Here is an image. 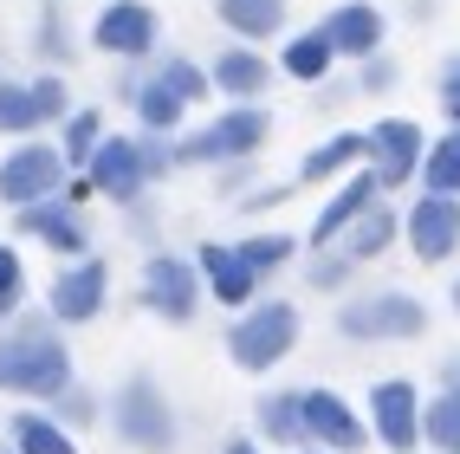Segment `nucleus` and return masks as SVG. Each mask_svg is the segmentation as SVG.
Returning <instances> with one entry per match:
<instances>
[{"label":"nucleus","instance_id":"obj_15","mask_svg":"<svg viewBox=\"0 0 460 454\" xmlns=\"http://www.w3.org/2000/svg\"><path fill=\"white\" fill-rule=\"evenodd\" d=\"M324 40H331V52H370L383 40V13L376 7H337L324 20Z\"/></svg>","mask_w":460,"mask_h":454},{"label":"nucleus","instance_id":"obj_19","mask_svg":"<svg viewBox=\"0 0 460 454\" xmlns=\"http://www.w3.org/2000/svg\"><path fill=\"white\" fill-rule=\"evenodd\" d=\"M279 13H286V0H221V20L234 26V33H247V40L272 33Z\"/></svg>","mask_w":460,"mask_h":454},{"label":"nucleus","instance_id":"obj_7","mask_svg":"<svg viewBox=\"0 0 460 454\" xmlns=\"http://www.w3.org/2000/svg\"><path fill=\"white\" fill-rule=\"evenodd\" d=\"M409 240H415V254L435 266L460 247V201L454 195H421L415 201V215H409Z\"/></svg>","mask_w":460,"mask_h":454},{"label":"nucleus","instance_id":"obj_10","mask_svg":"<svg viewBox=\"0 0 460 454\" xmlns=\"http://www.w3.org/2000/svg\"><path fill=\"white\" fill-rule=\"evenodd\" d=\"M149 169H156V149H137V143H124V137L104 143L98 156H91V175H98L104 195H137Z\"/></svg>","mask_w":460,"mask_h":454},{"label":"nucleus","instance_id":"obj_18","mask_svg":"<svg viewBox=\"0 0 460 454\" xmlns=\"http://www.w3.org/2000/svg\"><path fill=\"white\" fill-rule=\"evenodd\" d=\"M421 435L441 454H460V389H447V396H435L421 409Z\"/></svg>","mask_w":460,"mask_h":454},{"label":"nucleus","instance_id":"obj_5","mask_svg":"<svg viewBox=\"0 0 460 454\" xmlns=\"http://www.w3.org/2000/svg\"><path fill=\"white\" fill-rule=\"evenodd\" d=\"M58 175H66V163L52 156V149H20V156H7L0 163V195L7 201H20V208H40L52 189H58Z\"/></svg>","mask_w":460,"mask_h":454},{"label":"nucleus","instance_id":"obj_33","mask_svg":"<svg viewBox=\"0 0 460 454\" xmlns=\"http://www.w3.org/2000/svg\"><path fill=\"white\" fill-rule=\"evenodd\" d=\"M91 137H98V117H72V130H66V149H72V156H84V149H91Z\"/></svg>","mask_w":460,"mask_h":454},{"label":"nucleus","instance_id":"obj_8","mask_svg":"<svg viewBox=\"0 0 460 454\" xmlns=\"http://www.w3.org/2000/svg\"><path fill=\"white\" fill-rule=\"evenodd\" d=\"M363 149L376 156V182H389V189H395V182H409L415 163H421V130L409 124V117H383Z\"/></svg>","mask_w":460,"mask_h":454},{"label":"nucleus","instance_id":"obj_12","mask_svg":"<svg viewBox=\"0 0 460 454\" xmlns=\"http://www.w3.org/2000/svg\"><path fill=\"white\" fill-rule=\"evenodd\" d=\"M149 40H156V13L137 7V0H117V7L98 20V46L104 52H149Z\"/></svg>","mask_w":460,"mask_h":454},{"label":"nucleus","instance_id":"obj_36","mask_svg":"<svg viewBox=\"0 0 460 454\" xmlns=\"http://www.w3.org/2000/svg\"><path fill=\"white\" fill-rule=\"evenodd\" d=\"M447 383H454V389H460V357H454V363H447Z\"/></svg>","mask_w":460,"mask_h":454},{"label":"nucleus","instance_id":"obj_34","mask_svg":"<svg viewBox=\"0 0 460 454\" xmlns=\"http://www.w3.org/2000/svg\"><path fill=\"white\" fill-rule=\"evenodd\" d=\"M441 104H447V117L460 124V58H447V78H441Z\"/></svg>","mask_w":460,"mask_h":454},{"label":"nucleus","instance_id":"obj_27","mask_svg":"<svg viewBox=\"0 0 460 454\" xmlns=\"http://www.w3.org/2000/svg\"><path fill=\"white\" fill-rule=\"evenodd\" d=\"M389 234H395V221H389V215H363V221H357V234H350V260L383 254V247H389Z\"/></svg>","mask_w":460,"mask_h":454},{"label":"nucleus","instance_id":"obj_32","mask_svg":"<svg viewBox=\"0 0 460 454\" xmlns=\"http://www.w3.org/2000/svg\"><path fill=\"white\" fill-rule=\"evenodd\" d=\"M20 298V260H13V247H0V312H7Z\"/></svg>","mask_w":460,"mask_h":454},{"label":"nucleus","instance_id":"obj_16","mask_svg":"<svg viewBox=\"0 0 460 454\" xmlns=\"http://www.w3.org/2000/svg\"><path fill=\"white\" fill-rule=\"evenodd\" d=\"M201 272H208V286L227 298V306H240V298L253 292V272H247V260H240L234 247H201Z\"/></svg>","mask_w":460,"mask_h":454},{"label":"nucleus","instance_id":"obj_37","mask_svg":"<svg viewBox=\"0 0 460 454\" xmlns=\"http://www.w3.org/2000/svg\"><path fill=\"white\" fill-rule=\"evenodd\" d=\"M227 454H253V448H227Z\"/></svg>","mask_w":460,"mask_h":454},{"label":"nucleus","instance_id":"obj_2","mask_svg":"<svg viewBox=\"0 0 460 454\" xmlns=\"http://www.w3.org/2000/svg\"><path fill=\"white\" fill-rule=\"evenodd\" d=\"M337 331H344V338H421V331H428V312L415 306L409 292H376V298L344 306Z\"/></svg>","mask_w":460,"mask_h":454},{"label":"nucleus","instance_id":"obj_23","mask_svg":"<svg viewBox=\"0 0 460 454\" xmlns=\"http://www.w3.org/2000/svg\"><path fill=\"white\" fill-rule=\"evenodd\" d=\"M214 72H221V91H234V98H253V91L266 85V66H260L253 52H227Z\"/></svg>","mask_w":460,"mask_h":454},{"label":"nucleus","instance_id":"obj_21","mask_svg":"<svg viewBox=\"0 0 460 454\" xmlns=\"http://www.w3.org/2000/svg\"><path fill=\"white\" fill-rule=\"evenodd\" d=\"M13 441H20V454H72L66 429H52L46 415H20L13 422Z\"/></svg>","mask_w":460,"mask_h":454},{"label":"nucleus","instance_id":"obj_38","mask_svg":"<svg viewBox=\"0 0 460 454\" xmlns=\"http://www.w3.org/2000/svg\"><path fill=\"white\" fill-rule=\"evenodd\" d=\"M454 306H460V286H454Z\"/></svg>","mask_w":460,"mask_h":454},{"label":"nucleus","instance_id":"obj_4","mask_svg":"<svg viewBox=\"0 0 460 454\" xmlns=\"http://www.w3.org/2000/svg\"><path fill=\"white\" fill-rule=\"evenodd\" d=\"M370 415H376V435L395 448V454H409L421 441V403H415V383L402 377H389L370 389Z\"/></svg>","mask_w":460,"mask_h":454},{"label":"nucleus","instance_id":"obj_30","mask_svg":"<svg viewBox=\"0 0 460 454\" xmlns=\"http://www.w3.org/2000/svg\"><path fill=\"white\" fill-rule=\"evenodd\" d=\"M292 247H286V240L279 234H272V240H247V247H240V260H247V272H260V266H279Z\"/></svg>","mask_w":460,"mask_h":454},{"label":"nucleus","instance_id":"obj_17","mask_svg":"<svg viewBox=\"0 0 460 454\" xmlns=\"http://www.w3.org/2000/svg\"><path fill=\"white\" fill-rule=\"evenodd\" d=\"M370 195H376V175H357L350 189H344V195H337V201L324 208V215H318V227H312V234H318V247H324V240H337V234H344V227H350V221L363 215V208H370Z\"/></svg>","mask_w":460,"mask_h":454},{"label":"nucleus","instance_id":"obj_14","mask_svg":"<svg viewBox=\"0 0 460 454\" xmlns=\"http://www.w3.org/2000/svg\"><path fill=\"white\" fill-rule=\"evenodd\" d=\"M98 306H104V266H98V260L72 266L66 280L52 286V312H58V318H91Z\"/></svg>","mask_w":460,"mask_h":454},{"label":"nucleus","instance_id":"obj_28","mask_svg":"<svg viewBox=\"0 0 460 454\" xmlns=\"http://www.w3.org/2000/svg\"><path fill=\"white\" fill-rule=\"evenodd\" d=\"M260 415H266L272 441H298V435H305V422H298V403H292V396H266Z\"/></svg>","mask_w":460,"mask_h":454},{"label":"nucleus","instance_id":"obj_20","mask_svg":"<svg viewBox=\"0 0 460 454\" xmlns=\"http://www.w3.org/2000/svg\"><path fill=\"white\" fill-rule=\"evenodd\" d=\"M428 195H460V130L428 149Z\"/></svg>","mask_w":460,"mask_h":454},{"label":"nucleus","instance_id":"obj_35","mask_svg":"<svg viewBox=\"0 0 460 454\" xmlns=\"http://www.w3.org/2000/svg\"><path fill=\"white\" fill-rule=\"evenodd\" d=\"M33 98H40V117L66 111V91H58V78H40V85H33Z\"/></svg>","mask_w":460,"mask_h":454},{"label":"nucleus","instance_id":"obj_11","mask_svg":"<svg viewBox=\"0 0 460 454\" xmlns=\"http://www.w3.org/2000/svg\"><path fill=\"white\" fill-rule=\"evenodd\" d=\"M143 298H149L163 318H189V312H195V280H189V266H181V260H149Z\"/></svg>","mask_w":460,"mask_h":454},{"label":"nucleus","instance_id":"obj_22","mask_svg":"<svg viewBox=\"0 0 460 454\" xmlns=\"http://www.w3.org/2000/svg\"><path fill=\"white\" fill-rule=\"evenodd\" d=\"M324 66H331V40H324V26L286 46V72H292V78H324Z\"/></svg>","mask_w":460,"mask_h":454},{"label":"nucleus","instance_id":"obj_3","mask_svg":"<svg viewBox=\"0 0 460 454\" xmlns=\"http://www.w3.org/2000/svg\"><path fill=\"white\" fill-rule=\"evenodd\" d=\"M292 338H298V312L292 306H260L234 331V357L247 363V370H272V363L292 351Z\"/></svg>","mask_w":460,"mask_h":454},{"label":"nucleus","instance_id":"obj_1","mask_svg":"<svg viewBox=\"0 0 460 454\" xmlns=\"http://www.w3.org/2000/svg\"><path fill=\"white\" fill-rule=\"evenodd\" d=\"M72 383V363H66V344L52 331H13L0 338V389H26V396H52V389Z\"/></svg>","mask_w":460,"mask_h":454},{"label":"nucleus","instance_id":"obj_6","mask_svg":"<svg viewBox=\"0 0 460 454\" xmlns=\"http://www.w3.org/2000/svg\"><path fill=\"white\" fill-rule=\"evenodd\" d=\"M117 435H130L137 448H169L175 441V415L163 409V396L149 383H130L117 396Z\"/></svg>","mask_w":460,"mask_h":454},{"label":"nucleus","instance_id":"obj_9","mask_svg":"<svg viewBox=\"0 0 460 454\" xmlns=\"http://www.w3.org/2000/svg\"><path fill=\"white\" fill-rule=\"evenodd\" d=\"M298 422H305V435H324V448H337V454H350V448H363L370 435H363V422L331 396V389H312V396H298Z\"/></svg>","mask_w":460,"mask_h":454},{"label":"nucleus","instance_id":"obj_13","mask_svg":"<svg viewBox=\"0 0 460 454\" xmlns=\"http://www.w3.org/2000/svg\"><path fill=\"white\" fill-rule=\"evenodd\" d=\"M266 137V117L260 111H234V117H221L208 137H195L181 156H240V149H253Z\"/></svg>","mask_w":460,"mask_h":454},{"label":"nucleus","instance_id":"obj_25","mask_svg":"<svg viewBox=\"0 0 460 454\" xmlns=\"http://www.w3.org/2000/svg\"><path fill=\"white\" fill-rule=\"evenodd\" d=\"M26 124H40V98L20 85H0V130H26Z\"/></svg>","mask_w":460,"mask_h":454},{"label":"nucleus","instance_id":"obj_31","mask_svg":"<svg viewBox=\"0 0 460 454\" xmlns=\"http://www.w3.org/2000/svg\"><path fill=\"white\" fill-rule=\"evenodd\" d=\"M163 85L175 91L181 104H189V98H201V72H189V66H181V58H175V66H163Z\"/></svg>","mask_w":460,"mask_h":454},{"label":"nucleus","instance_id":"obj_24","mask_svg":"<svg viewBox=\"0 0 460 454\" xmlns=\"http://www.w3.org/2000/svg\"><path fill=\"white\" fill-rule=\"evenodd\" d=\"M26 227H33L40 240H52V247H78V221H72V208H26Z\"/></svg>","mask_w":460,"mask_h":454},{"label":"nucleus","instance_id":"obj_29","mask_svg":"<svg viewBox=\"0 0 460 454\" xmlns=\"http://www.w3.org/2000/svg\"><path fill=\"white\" fill-rule=\"evenodd\" d=\"M143 117H149V124H156V130H169L175 117H181V98H175V91H169L163 78H156V85L143 91Z\"/></svg>","mask_w":460,"mask_h":454},{"label":"nucleus","instance_id":"obj_26","mask_svg":"<svg viewBox=\"0 0 460 454\" xmlns=\"http://www.w3.org/2000/svg\"><path fill=\"white\" fill-rule=\"evenodd\" d=\"M350 156H363V137H331L324 149H312V156H305V175H331V169H344Z\"/></svg>","mask_w":460,"mask_h":454}]
</instances>
